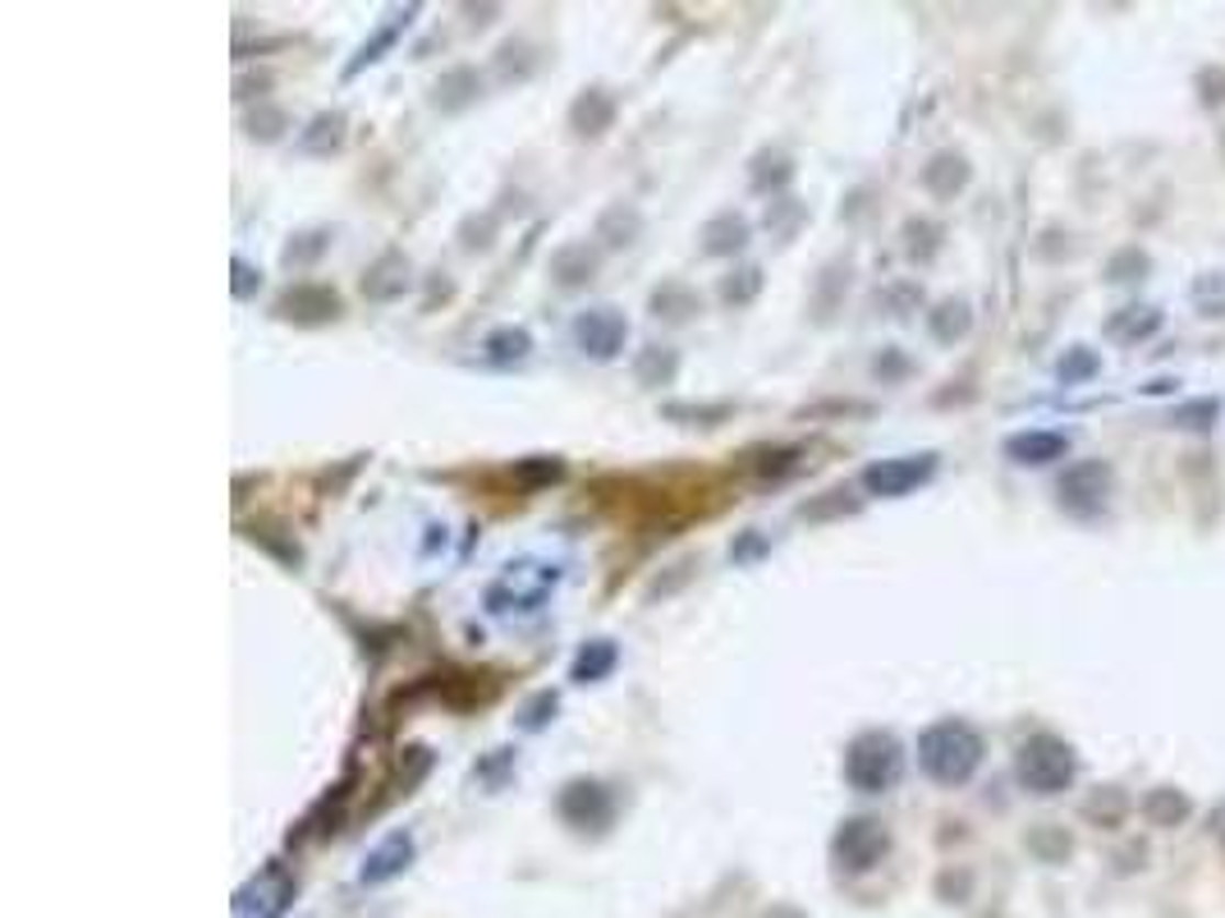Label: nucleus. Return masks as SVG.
Here are the masks:
<instances>
[{
	"label": "nucleus",
	"mask_w": 1225,
	"mask_h": 918,
	"mask_svg": "<svg viewBox=\"0 0 1225 918\" xmlns=\"http://www.w3.org/2000/svg\"><path fill=\"white\" fill-rule=\"evenodd\" d=\"M666 414H670V418H725L730 410H725V404H716V410H689V404H670Z\"/></svg>",
	"instance_id": "obj_30"
},
{
	"label": "nucleus",
	"mask_w": 1225,
	"mask_h": 918,
	"mask_svg": "<svg viewBox=\"0 0 1225 918\" xmlns=\"http://www.w3.org/2000/svg\"><path fill=\"white\" fill-rule=\"evenodd\" d=\"M280 313L294 322H326V317H341V299L322 286H299L280 299Z\"/></svg>",
	"instance_id": "obj_11"
},
{
	"label": "nucleus",
	"mask_w": 1225,
	"mask_h": 918,
	"mask_svg": "<svg viewBox=\"0 0 1225 918\" xmlns=\"http://www.w3.org/2000/svg\"><path fill=\"white\" fill-rule=\"evenodd\" d=\"M404 286H409V262L400 258V253H386V258L368 271V280H363V294L368 299H396Z\"/></svg>",
	"instance_id": "obj_14"
},
{
	"label": "nucleus",
	"mask_w": 1225,
	"mask_h": 918,
	"mask_svg": "<svg viewBox=\"0 0 1225 918\" xmlns=\"http://www.w3.org/2000/svg\"><path fill=\"white\" fill-rule=\"evenodd\" d=\"M1014 768H1020V781L1033 790V795H1060V790L1074 781V753L1056 735H1033V739H1024Z\"/></svg>",
	"instance_id": "obj_3"
},
{
	"label": "nucleus",
	"mask_w": 1225,
	"mask_h": 918,
	"mask_svg": "<svg viewBox=\"0 0 1225 918\" xmlns=\"http://www.w3.org/2000/svg\"><path fill=\"white\" fill-rule=\"evenodd\" d=\"M592 271H597V258H592L583 244H579V248H565L560 258H556L560 286H583V280H592Z\"/></svg>",
	"instance_id": "obj_23"
},
{
	"label": "nucleus",
	"mask_w": 1225,
	"mask_h": 918,
	"mask_svg": "<svg viewBox=\"0 0 1225 918\" xmlns=\"http://www.w3.org/2000/svg\"><path fill=\"white\" fill-rule=\"evenodd\" d=\"M918 762L932 781L964 785L982 768V735L969 721H936L918 739Z\"/></svg>",
	"instance_id": "obj_1"
},
{
	"label": "nucleus",
	"mask_w": 1225,
	"mask_h": 918,
	"mask_svg": "<svg viewBox=\"0 0 1225 918\" xmlns=\"http://www.w3.org/2000/svg\"><path fill=\"white\" fill-rule=\"evenodd\" d=\"M234 276H240V280H234V294H240V299H244V294H248V290H253V280H248V276H253V271H248V267H244V262H234Z\"/></svg>",
	"instance_id": "obj_34"
},
{
	"label": "nucleus",
	"mask_w": 1225,
	"mask_h": 918,
	"mask_svg": "<svg viewBox=\"0 0 1225 918\" xmlns=\"http://www.w3.org/2000/svg\"><path fill=\"white\" fill-rule=\"evenodd\" d=\"M560 818L579 831H602L615 818V799L602 781H569L560 790Z\"/></svg>",
	"instance_id": "obj_6"
},
{
	"label": "nucleus",
	"mask_w": 1225,
	"mask_h": 918,
	"mask_svg": "<svg viewBox=\"0 0 1225 918\" xmlns=\"http://www.w3.org/2000/svg\"><path fill=\"white\" fill-rule=\"evenodd\" d=\"M1033 850H1047L1051 859H1060L1065 850H1070V840L1065 836H1033Z\"/></svg>",
	"instance_id": "obj_31"
},
{
	"label": "nucleus",
	"mask_w": 1225,
	"mask_h": 918,
	"mask_svg": "<svg viewBox=\"0 0 1225 918\" xmlns=\"http://www.w3.org/2000/svg\"><path fill=\"white\" fill-rule=\"evenodd\" d=\"M932 331H936L942 340L964 336V331H969V309H964V303H942V309L932 313Z\"/></svg>",
	"instance_id": "obj_25"
},
{
	"label": "nucleus",
	"mask_w": 1225,
	"mask_h": 918,
	"mask_svg": "<svg viewBox=\"0 0 1225 918\" xmlns=\"http://www.w3.org/2000/svg\"><path fill=\"white\" fill-rule=\"evenodd\" d=\"M413 14H419V10H404V14H390V23H386V29H377V33H372V42H363V51H358V56H354V65H349L345 74H358L363 65H377V60H381V51H390V46H396V37L404 33V23H409Z\"/></svg>",
	"instance_id": "obj_18"
},
{
	"label": "nucleus",
	"mask_w": 1225,
	"mask_h": 918,
	"mask_svg": "<svg viewBox=\"0 0 1225 918\" xmlns=\"http://www.w3.org/2000/svg\"><path fill=\"white\" fill-rule=\"evenodd\" d=\"M904 776V749L895 735L868 730L845 749V781L864 795H886Z\"/></svg>",
	"instance_id": "obj_2"
},
{
	"label": "nucleus",
	"mask_w": 1225,
	"mask_h": 918,
	"mask_svg": "<svg viewBox=\"0 0 1225 918\" xmlns=\"http://www.w3.org/2000/svg\"><path fill=\"white\" fill-rule=\"evenodd\" d=\"M345 138V115H318L308 124V134L299 138L308 152H326V147H335Z\"/></svg>",
	"instance_id": "obj_24"
},
{
	"label": "nucleus",
	"mask_w": 1225,
	"mask_h": 918,
	"mask_svg": "<svg viewBox=\"0 0 1225 918\" xmlns=\"http://www.w3.org/2000/svg\"><path fill=\"white\" fill-rule=\"evenodd\" d=\"M936 473V455H900V459H881V464L864 469V488L872 496H909L914 488Z\"/></svg>",
	"instance_id": "obj_5"
},
{
	"label": "nucleus",
	"mask_w": 1225,
	"mask_h": 918,
	"mask_svg": "<svg viewBox=\"0 0 1225 918\" xmlns=\"http://www.w3.org/2000/svg\"><path fill=\"white\" fill-rule=\"evenodd\" d=\"M1106 496H1111V464H1102V459L1074 464L1060 478V505L1074 510V515H1098Z\"/></svg>",
	"instance_id": "obj_7"
},
{
	"label": "nucleus",
	"mask_w": 1225,
	"mask_h": 918,
	"mask_svg": "<svg viewBox=\"0 0 1225 918\" xmlns=\"http://www.w3.org/2000/svg\"><path fill=\"white\" fill-rule=\"evenodd\" d=\"M923 180H927V189H932L936 198H950L955 189H964V180H969V166H964L959 157H950V152H946V157H936V161L927 166Z\"/></svg>",
	"instance_id": "obj_21"
},
{
	"label": "nucleus",
	"mask_w": 1225,
	"mask_h": 918,
	"mask_svg": "<svg viewBox=\"0 0 1225 918\" xmlns=\"http://www.w3.org/2000/svg\"><path fill=\"white\" fill-rule=\"evenodd\" d=\"M552 712H556V694H537V698L524 707V730H542Z\"/></svg>",
	"instance_id": "obj_29"
},
{
	"label": "nucleus",
	"mask_w": 1225,
	"mask_h": 918,
	"mask_svg": "<svg viewBox=\"0 0 1225 918\" xmlns=\"http://www.w3.org/2000/svg\"><path fill=\"white\" fill-rule=\"evenodd\" d=\"M1125 813H1129V799L1120 795L1115 785H1102L1098 795H1092V799L1083 804V818H1088V822H1098V827H1120V822H1125Z\"/></svg>",
	"instance_id": "obj_20"
},
{
	"label": "nucleus",
	"mask_w": 1225,
	"mask_h": 918,
	"mask_svg": "<svg viewBox=\"0 0 1225 918\" xmlns=\"http://www.w3.org/2000/svg\"><path fill=\"white\" fill-rule=\"evenodd\" d=\"M831 850H836L840 869L868 873V869H877V863H881V854L891 850V836H886V827L872 822V818H854V822H845L836 831V846H831Z\"/></svg>",
	"instance_id": "obj_4"
},
{
	"label": "nucleus",
	"mask_w": 1225,
	"mask_h": 918,
	"mask_svg": "<svg viewBox=\"0 0 1225 918\" xmlns=\"http://www.w3.org/2000/svg\"><path fill=\"white\" fill-rule=\"evenodd\" d=\"M615 671V643L611 639H592L579 657H575V680L579 684H592V680H602V675H611Z\"/></svg>",
	"instance_id": "obj_19"
},
{
	"label": "nucleus",
	"mask_w": 1225,
	"mask_h": 918,
	"mask_svg": "<svg viewBox=\"0 0 1225 918\" xmlns=\"http://www.w3.org/2000/svg\"><path fill=\"white\" fill-rule=\"evenodd\" d=\"M1060 372L1065 377H1083V372H1092V359H1088V354H1079V359H1065Z\"/></svg>",
	"instance_id": "obj_32"
},
{
	"label": "nucleus",
	"mask_w": 1225,
	"mask_h": 918,
	"mask_svg": "<svg viewBox=\"0 0 1225 918\" xmlns=\"http://www.w3.org/2000/svg\"><path fill=\"white\" fill-rule=\"evenodd\" d=\"M569 120H575V130H579V134L597 138V134H606V130H611V120H615V101H611L602 88H588V92L575 101V111H569Z\"/></svg>",
	"instance_id": "obj_13"
},
{
	"label": "nucleus",
	"mask_w": 1225,
	"mask_h": 918,
	"mask_svg": "<svg viewBox=\"0 0 1225 918\" xmlns=\"http://www.w3.org/2000/svg\"><path fill=\"white\" fill-rule=\"evenodd\" d=\"M624 336H630V322H624L615 309H592L575 322V340L588 359H615L624 349Z\"/></svg>",
	"instance_id": "obj_8"
},
{
	"label": "nucleus",
	"mask_w": 1225,
	"mask_h": 918,
	"mask_svg": "<svg viewBox=\"0 0 1225 918\" xmlns=\"http://www.w3.org/2000/svg\"><path fill=\"white\" fill-rule=\"evenodd\" d=\"M409 859H413V840H409L404 831L386 836L381 846H377L368 859H363V882H368V886H381V882H390L396 873H404Z\"/></svg>",
	"instance_id": "obj_10"
},
{
	"label": "nucleus",
	"mask_w": 1225,
	"mask_h": 918,
	"mask_svg": "<svg viewBox=\"0 0 1225 918\" xmlns=\"http://www.w3.org/2000/svg\"><path fill=\"white\" fill-rule=\"evenodd\" d=\"M1203 83L1212 88V92H1207L1212 107H1216V101H1225V74H1203Z\"/></svg>",
	"instance_id": "obj_33"
},
{
	"label": "nucleus",
	"mask_w": 1225,
	"mask_h": 918,
	"mask_svg": "<svg viewBox=\"0 0 1225 918\" xmlns=\"http://www.w3.org/2000/svg\"><path fill=\"white\" fill-rule=\"evenodd\" d=\"M675 368H680V359H675V349H661L652 345L643 359H638V381L643 387H666V381L675 377Z\"/></svg>",
	"instance_id": "obj_22"
},
{
	"label": "nucleus",
	"mask_w": 1225,
	"mask_h": 918,
	"mask_svg": "<svg viewBox=\"0 0 1225 918\" xmlns=\"http://www.w3.org/2000/svg\"><path fill=\"white\" fill-rule=\"evenodd\" d=\"M1065 441L1060 432H1020V437L1005 441V455L1014 459V464H1051V459L1065 455Z\"/></svg>",
	"instance_id": "obj_12"
},
{
	"label": "nucleus",
	"mask_w": 1225,
	"mask_h": 918,
	"mask_svg": "<svg viewBox=\"0 0 1225 918\" xmlns=\"http://www.w3.org/2000/svg\"><path fill=\"white\" fill-rule=\"evenodd\" d=\"M290 896H294L290 873H285L280 863H271V869L240 896V909H244V914H257V918H280L285 905H290Z\"/></svg>",
	"instance_id": "obj_9"
},
{
	"label": "nucleus",
	"mask_w": 1225,
	"mask_h": 918,
	"mask_svg": "<svg viewBox=\"0 0 1225 918\" xmlns=\"http://www.w3.org/2000/svg\"><path fill=\"white\" fill-rule=\"evenodd\" d=\"M1143 813H1148L1152 827H1180L1189 818V799H1184V790L1161 785V790H1152V795L1143 799Z\"/></svg>",
	"instance_id": "obj_17"
},
{
	"label": "nucleus",
	"mask_w": 1225,
	"mask_h": 918,
	"mask_svg": "<svg viewBox=\"0 0 1225 918\" xmlns=\"http://www.w3.org/2000/svg\"><path fill=\"white\" fill-rule=\"evenodd\" d=\"M652 309H657V317L666 313V317H675V322H680V317H689V313L698 309V303H693V294H689V290H680V286H666V290H657V294H652Z\"/></svg>",
	"instance_id": "obj_26"
},
{
	"label": "nucleus",
	"mask_w": 1225,
	"mask_h": 918,
	"mask_svg": "<svg viewBox=\"0 0 1225 918\" xmlns=\"http://www.w3.org/2000/svg\"><path fill=\"white\" fill-rule=\"evenodd\" d=\"M487 359L491 363H519V359H528V349H533V336L524 326H497L487 336Z\"/></svg>",
	"instance_id": "obj_16"
},
{
	"label": "nucleus",
	"mask_w": 1225,
	"mask_h": 918,
	"mask_svg": "<svg viewBox=\"0 0 1225 918\" xmlns=\"http://www.w3.org/2000/svg\"><path fill=\"white\" fill-rule=\"evenodd\" d=\"M560 473H565V464H560V459H542V455H537V459H528V464H519V469H514V478H519V482H528V488H537V482H556Z\"/></svg>",
	"instance_id": "obj_27"
},
{
	"label": "nucleus",
	"mask_w": 1225,
	"mask_h": 918,
	"mask_svg": "<svg viewBox=\"0 0 1225 918\" xmlns=\"http://www.w3.org/2000/svg\"><path fill=\"white\" fill-rule=\"evenodd\" d=\"M744 244H748V221L735 216V212L708 221V229H702V248L716 253V258H721V253H739Z\"/></svg>",
	"instance_id": "obj_15"
},
{
	"label": "nucleus",
	"mask_w": 1225,
	"mask_h": 918,
	"mask_svg": "<svg viewBox=\"0 0 1225 918\" xmlns=\"http://www.w3.org/2000/svg\"><path fill=\"white\" fill-rule=\"evenodd\" d=\"M758 286H762V271H758V267H744V271H739V280H725V290H721V294H725L730 303H748L753 294H758Z\"/></svg>",
	"instance_id": "obj_28"
}]
</instances>
